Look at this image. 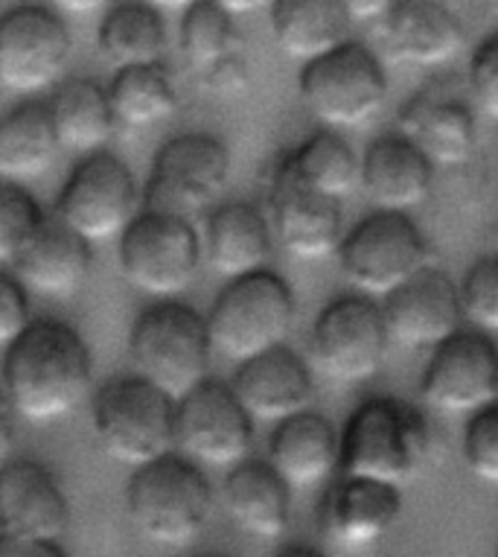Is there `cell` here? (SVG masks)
<instances>
[{
    "instance_id": "1",
    "label": "cell",
    "mask_w": 498,
    "mask_h": 557,
    "mask_svg": "<svg viewBox=\"0 0 498 557\" xmlns=\"http://www.w3.org/2000/svg\"><path fill=\"white\" fill-rule=\"evenodd\" d=\"M94 383V357L85 338L64 321H33L3 357V392L12 411L45 426L67 418Z\"/></svg>"
},
{
    "instance_id": "2",
    "label": "cell",
    "mask_w": 498,
    "mask_h": 557,
    "mask_svg": "<svg viewBox=\"0 0 498 557\" xmlns=\"http://www.w3.org/2000/svg\"><path fill=\"white\" fill-rule=\"evenodd\" d=\"M128 520L158 546L184 548L204 534L213 513V487L196 461L163 456L135 470L126 487Z\"/></svg>"
},
{
    "instance_id": "3",
    "label": "cell",
    "mask_w": 498,
    "mask_h": 557,
    "mask_svg": "<svg viewBox=\"0 0 498 557\" xmlns=\"http://www.w3.org/2000/svg\"><path fill=\"white\" fill-rule=\"evenodd\" d=\"M428 453V426L411 403L376 397L353 411L341 435V470L353 479L399 487Z\"/></svg>"
},
{
    "instance_id": "4",
    "label": "cell",
    "mask_w": 498,
    "mask_h": 557,
    "mask_svg": "<svg viewBox=\"0 0 498 557\" xmlns=\"http://www.w3.org/2000/svg\"><path fill=\"white\" fill-rule=\"evenodd\" d=\"M128 347L137 376L170 394L175 403L208 383L213 342L208 319L192 307L166 301L140 312Z\"/></svg>"
},
{
    "instance_id": "5",
    "label": "cell",
    "mask_w": 498,
    "mask_h": 557,
    "mask_svg": "<svg viewBox=\"0 0 498 557\" xmlns=\"http://www.w3.org/2000/svg\"><path fill=\"white\" fill-rule=\"evenodd\" d=\"M291 324L295 295L269 269L231 281L208 315L213 350L239 366L283 347Z\"/></svg>"
},
{
    "instance_id": "6",
    "label": "cell",
    "mask_w": 498,
    "mask_h": 557,
    "mask_svg": "<svg viewBox=\"0 0 498 557\" xmlns=\"http://www.w3.org/2000/svg\"><path fill=\"white\" fill-rule=\"evenodd\" d=\"M178 403L146 383L144 376H126L102 385L94 400V432L102 449L120 465L135 470L158 458L173 456Z\"/></svg>"
},
{
    "instance_id": "7",
    "label": "cell",
    "mask_w": 498,
    "mask_h": 557,
    "mask_svg": "<svg viewBox=\"0 0 498 557\" xmlns=\"http://www.w3.org/2000/svg\"><path fill=\"white\" fill-rule=\"evenodd\" d=\"M231 178V152L213 135L173 137L158 149L144 193V213L192 225L208 216ZM210 220V216H208Z\"/></svg>"
},
{
    "instance_id": "8",
    "label": "cell",
    "mask_w": 498,
    "mask_h": 557,
    "mask_svg": "<svg viewBox=\"0 0 498 557\" xmlns=\"http://www.w3.org/2000/svg\"><path fill=\"white\" fill-rule=\"evenodd\" d=\"M341 272L364 295H394L428 269L426 237L408 213H373L341 243Z\"/></svg>"
},
{
    "instance_id": "9",
    "label": "cell",
    "mask_w": 498,
    "mask_h": 557,
    "mask_svg": "<svg viewBox=\"0 0 498 557\" xmlns=\"http://www.w3.org/2000/svg\"><path fill=\"white\" fill-rule=\"evenodd\" d=\"M307 109L329 128H359L385 106L388 79L379 59L364 45L347 41L336 53L307 64L300 74Z\"/></svg>"
},
{
    "instance_id": "10",
    "label": "cell",
    "mask_w": 498,
    "mask_h": 557,
    "mask_svg": "<svg viewBox=\"0 0 498 557\" xmlns=\"http://www.w3.org/2000/svg\"><path fill=\"white\" fill-rule=\"evenodd\" d=\"M135 175L117 156L100 152L85 158L55 201V222L79 234L85 243L123 237L137 220Z\"/></svg>"
},
{
    "instance_id": "11",
    "label": "cell",
    "mask_w": 498,
    "mask_h": 557,
    "mask_svg": "<svg viewBox=\"0 0 498 557\" xmlns=\"http://www.w3.org/2000/svg\"><path fill=\"white\" fill-rule=\"evenodd\" d=\"M204 243L187 222L140 213L120 237V272L154 298H173L196 281Z\"/></svg>"
},
{
    "instance_id": "12",
    "label": "cell",
    "mask_w": 498,
    "mask_h": 557,
    "mask_svg": "<svg viewBox=\"0 0 498 557\" xmlns=\"http://www.w3.org/2000/svg\"><path fill=\"white\" fill-rule=\"evenodd\" d=\"M390 338L379 304L368 295H345L318 312L312 357L336 383H364L382 368Z\"/></svg>"
},
{
    "instance_id": "13",
    "label": "cell",
    "mask_w": 498,
    "mask_h": 557,
    "mask_svg": "<svg viewBox=\"0 0 498 557\" xmlns=\"http://www.w3.org/2000/svg\"><path fill=\"white\" fill-rule=\"evenodd\" d=\"M254 444V421L248 418L234 388L208 380L178 400L175 447L196 465L236 470L248 461Z\"/></svg>"
},
{
    "instance_id": "14",
    "label": "cell",
    "mask_w": 498,
    "mask_h": 557,
    "mask_svg": "<svg viewBox=\"0 0 498 557\" xmlns=\"http://www.w3.org/2000/svg\"><path fill=\"white\" fill-rule=\"evenodd\" d=\"M71 29L47 7H15L0 21V83L29 94L53 85L71 59Z\"/></svg>"
},
{
    "instance_id": "15",
    "label": "cell",
    "mask_w": 498,
    "mask_h": 557,
    "mask_svg": "<svg viewBox=\"0 0 498 557\" xmlns=\"http://www.w3.org/2000/svg\"><path fill=\"white\" fill-rule=\"evenodd\" d=\"M269 213L281 248L300 263H318L341 251L345 234H341L338 201L326 199L300 182L291 173L286 156L277 158L272 166Z\"/></svg>"
},
{
    "instance_id": "16",
    "label": "cell",
    "mask_w": 498,
    "mask_h": 557,
    "mask_svg": "<svg viewBox=\"0 0 498 557\" xmlns=\"http://www.w3.org/2000/svg\"><path fill=\"white\" fill-rule=\"evenodd\" d=\"M428 406L452 414H478L498 403V347L484 333H466L435 347L423 374Z\"/></svg>"
},
{
    "instance_id": "17",
    "label": "cell",
    "mask_w": 498,
    "mask_h": 557,
    "mask_svg": "<svg viewBox=\"0 0 498 557\" xmlns=\"http://www.w3.org/2000/svg\"><path fill=\"white\" fill-rule=\"evenodd\" d=\"M382 315L390 345L399 347H440L461 333L466 319L461 289L449 281V274L432 265L388 295Z\"/></svg>"
},
{
    "instance_id": "18",
    "label": "cell",
    "mask_w": 498,
    "mask_h": 557,
    "mask_svg": "<svg viewBox=\"0 0 498 557\" xmlns=\"http://www.w3.org/2000/svg\"><path fill=\"white\" fill-rule=\"evenodd\" d=\"M67 499L53 473L38 461H7L0 473V525L3 540L59 543L67 529Z\"/></svg>"
},
{
    "instance_id": "19",
    "label": "cell",
    "mask_w": 498,
    "mask_h": 557,
    "mask_svg": "<svg viewBox=\"0 0 498 557\" xmlns=\"http://www.w3.org/2000/svg\"><path fill=\"white\" fill-rule=\"evenodd\" d=\"M231 388L251 421L274 426L309 411L307 406L315 397L307 362L289 347H277L272 354L239 366Z\"/></svg>"
},
{
    "instance_id": "20",
    "label": "cell",
    "mask_w": 498,
    "mask_h": 557,
    "mask_svg": "<svg viewBox=\"0 0 498 557\" xmlns=\"http://www.w3.org/2000/svg\"><path fill=\"white\" fill-rule=\"evenodd\" d=\"M402 513L399 487L345 475L329 487L321 508V525L329 540L345 548H364L379 543Z\"/></svg>"
},
{
    "instance_id": "21",
    "label": "cell",
    "mask_w": 498,
    "mask_h": 557,
    "mask_svg": "<svg viewBox=\"0 0 498 557\" xmlns=\"http://www.w3.org/2000/svg\"><path fill=\"white\" fill-rule=\"evenodd\" d=\"M388 53L408 64H444L461 53L463 24L435 0H397L379 21Z\"/></svg>"
},
{
    "instance_id": "22",
    "label": "cell",
    "mask_w": 498,
    "mask_h": 557,
    "mask_svg": "<svg viewBox=\"0 0 498 557\" xmlns=\"http://www.w3.org/2000/svg\"><path fill=\"white\" fill-rule=\"evenodd\" d=\"M435 166L408 137L388 135L368 147L362 187L379 213H406L428 199Z\"/></svg>"
},
{
    "instance_id": "23",
    "label": "cell",
    "mask_w": 498,
    "mask_h": 557,
    "mask_svg": "<svg viewBox=\"0 0 498 557\" xmlns=\"http://www.w3.org/2000/svg\"><path fill=\"white\" fill-rule=\"evenodd\" d=\"M272 222L248 201H231L210 213L204 225V257L213 272L231 281L265 272L272 257Z\"/></svg>"
},
{
    "instance_id": "24",
    "label": "cell",
    "mask_w": 498,
    "mask_h": 557,
    "mask_svg": "<svg viewBox=\"0 0 498 557\" xmlns=\"http://www.w3.org/2000/svg\"><path fill=\"white\" fill-rule=\"evenodd\" d=\"M269 465L281 473L289 487L309 491L326 482L341 465V438L324 414L303 411L298 418L274 426Z\"/></svg>"
},
{
    "instance_id": "25",
    "label": "cell",
    "mask_w": 498,
    "mask_h": 557,
    "mask_svg": "<svg viewBox=\"0 0 498 557\" xmlns=\"http://www.w3.org/2000/svg\"><path fill=\"white\" fill-rule=\"evenodd\" d=\"M289 491L269 461H245L227 473L222 505L245 534L274 540L289 529Z\"/></svg>"
},
{
    "instance_id": "26",
    "label": "cell",
    "mask_w": 498,
    "mask_h": 557,
    "mask_svg": "<svg viewBox=\"0 0 498 557\" xmlns=\"http://www.w3.org/2000/svg\"><path fill=\"white\" fill-rule=\"evenodd\" d=\"M91 243L64 228L62 222H47L36 243L21 255L15 269L21 286L50 298H67L91 274Z\"/></svg>"
},
{
    "instance_id": "27",
    "label": "cell",
    "mask_w": 498,
    "mask_h": 557,
    "mask_svg": "<svg viewBox=\"0 0 498 557\" xmlns=\"http://www.w3.org/2000/svg\"><path fill=\"white\" fill-rule=\"evenodd\" d=\"M399 135L408 137L432 166H461L475 149V120L463 102L423 94L402 109Z\"/></svg>"
},
{
    "instance_id": "28",
    "label": "cell",
    "mask_w": 498,
    "mask_h": 557,
    "mask_svg": "<svg viewBox=\"0 0 498 557\" xmlns=\"http://www.w3.org/2000/svg\"><path fill=\"white\" fill-rule=\"evenodd\" d=\"M350 10L338 0H277L272 3V33L283 53L307 64L347 45Z\"/></svg>"
},
{
    "instance_id": "29",
    "label": "cell",
    "mask_w": 498,
    "mask_h": 557,
    "mask_svg": "<svg viewBox=\"0 0 498 557\" xmlns=\"http://www.w3.org/2000/svg\"><path fill=\"white\" fill-rule=\"evenodd\" d=\"M59 149L50 106L24 102L0 126V175L7 184L33 182L53 166Z\"/></svg>"
},
{
    "instance_id": "30",
    "label": "cell",
    "mask_w": 498,
    "mask_h": 557,
    "mask_svg": "<svg viewBox=\"0 0 498 557\" xmlns=\"http://www.w3.org/2000/svg\"><path fill=\"white\" fill-rule=\"evenodd\" d=\"M55 135L67 152L100 156V149L114 137L117 117L111 109V97L91 79H71L55 91L50 102Z\"/></svg>"
},
{
    "instance_id": "31",
    "label": "cell",
    "mask_w": 498,
    "mask_h": 557,
    "mask_svg": "<svg viewBox=\"0 0 498 557\" xmlns=\"http://www.w3.org/2000/svg\"><path fill=\"white\" fill-rule=\"evenodd\" d=\"M97 41L102 55L117 64V71L163 64L166 27L152 3H114L102 18Z\"/></svg>"
},
{
    "instance_id": "32",
    "label": "cell",
    "mask_w": 498,
    "mask_h": 557,
    "mask_svg": "<svg viewBox=\"0 0 498 557\" xmlns=\"http://www.w3.org/2000/svg\"><path fill=\"white\" fill-rule=\"evenodd\" d=\"M291 173L326 199L341 201L362 184V161L336 132H318L291 152H283Z\"/></svg>"
},
{
    "instance_id": "33",
    "label": "cell",
    "mask_w": 498,
    "mask_h": 557,
    "mask_svg": "<svg viewBox=\"0 0 498 557\" xmlns=\"http://www.w3.org/2000/svg\"><path fill=\"white\" fill-rule=\"evenodd\" d=\"M109 97L117 123L128 128H149L154 123H163L178 109L173 76L163 64L117 71Z\"/></svg>"
},
{
    "instance_id": "34",
    "label": "cell",
    "mask_w": 498,
    "mask_h": 557,
    "mask_svg": "<svg viewBox=\"0 0 498 557\" xmlns=\"http://www.w3.org/2000/svg\"><path fill=\"white\" fill-rule=\"evenodd\" d=\"M182 50L199 76H208L219 64L239 55L236 18L225 3L199 0L187 7L182 18Z\"/></svg>"
},
{
    "instance_id": "35",
    "label": "cell",
    "mask_w": 498,
    "mask_h": 557,
    "mask_svg": "<svg viewBox=\"0 0 498 557\" xmlns=\"http://www.w3.org/2000/svg\"><path fill=\"white\" fill-rule=\"evenodd\" d=\"M45 225V213L24 187L18 184L0 187V263L10 269L18 263Z\"/></svg>"
},
{
    "instance_id": "36",
    "label": "cell",
    "mask_w": 498,
    "mask_h": 557,
    "mask_svg": "<svg viewBox=\"0 0 498 557\" xmlns=\"http://www.w3.org/2000/svg\"><path fill=\"white\" fill-rule=\"evenodd\" d=\"M463 315L484 333H498V255L472 265L461 286Z\"/></svg>"
},
{
    "instance_id": "37",
    "label": "cell",
    "mask_w": 498,
    "mask_h": 557,
    "mask_svg": "<svg viewBox=\"0 0 498 557\" xmlns=\"http://www.w3.org/2000/svg\"><path fill=\"white\" fill-rule=\"evenodd\" d=\"M463 461L481 482L498 484V403L472 414L463 432Z\"/></svg>"
},
{
    "instance_id": "38",
    "label": "cell",
    "mask_w": 498,
    "mask_h": 557,
    "mask_svg": "<svg viewBox=\"0 0 498 557\" xmlns=\"http://www.w3.org/2000/svg\"><path fill=\"white\" fill-rule=\"evenodd\" d=\"M470 91L487 117L498 120V36L487 38L472 53Z\"/></svg>"
},
{
    "instance_id": "39",
    "label": "cell",
    "mask_w": 498,
    "mask_h": 557,
    "mask_svg": "<svg viewBox=\"0 0 498 557\" xmlns=\"http://www.w3.org/2000/svg\"><path fill=\"white\" fill-rule=\"evenodd\" d=\"M29 307L27 293L15 277H0V342L10 347L15 345L29 330Z\"/></svg>"
},
{
    "instance_id": "40",
    "label": "cell",
    "mask_w": 498,
    "mask_h": 557,
    "mask_svg": "<svg viewBox=\"0 0 498 557\" xmlns=\"http://www.w3.org/2000/svg\"><path fill=\"white\" fill-rule=\"evenodd\" d=\"M204 88L219 97H239L251 88V74H248V64L242 55L227 59L225 64H219L216 71H210L208 76H201Z\"/></svg>"
},
{
    "instance_id": "41",
    "label": "cell",
    "mask_w": 498,
    "mask_h": 557,
    "mask_svg": "<svg viewBox=\"0 0 498 557\" xmlns=\"http://www.w3.org/2000/svg\"><path fill=\"white\" fill-rule=\"evenodd\" d=\"M0 557H67L59 543L45 540H0Z\"/></svg>"
},
{
    "instance_id": "42",
    "label": "cell",
    "mask_w": 498,
    "mask_h": 557,
    "mask_svg": "<svg viewBox=\"0 0 498 557\" xmlns=\"http://www.w3.org/2000/svg\"><path fill=\"white\" fill-rule=\"evenodd\" d=\"M347 10H350V18L353 21H376L379 24L385 15H388L390 3H347Z\"/></svg>"
},
{
    "instance_id": "43",
    "label": "cell",
    "mask_w": 498,
    "mask_h": 557,
    "mask_svg": "<svg viewBox=\"0 0 498 557\" xmlns=\"http://www.w3.org/2000/svg\"><path fill=\"white\" fill-rule=\"evenodd\" d=\"M277 557H326L324 552H318V548H309V546H289L283 548Z\"/></svg>"
},
{
    "instance_id": "44",
    "label": "cell",
    "mask_w": 498,
    "mask_h": 557,
    "mask_svg": "<svg viewBox=\"0 0 498 557\" xmlns=\"http://www.w3.org/2000/svg\"><path fill=\"white\" fill-rule=\"evenodd\" d=\"M204 557H231V555H204Z\"/></svg>"
},
{
    "instance_id": "45",
    "label": "cell",
    "mask_w": 498,
    "mask_h": 557,
    "mask_svg": "<svg viewBox=\"0 0 498 557\" xmlns=\"http://www.w3.org/2000/svg\"><path fill=\"white\" fill-rule=\"evenodd\" d=\"M496 557H498V555H496Z\"/></svg>"
}]
</instances>
